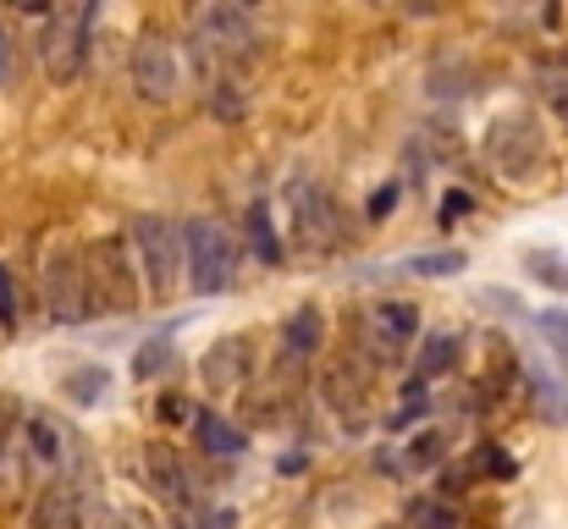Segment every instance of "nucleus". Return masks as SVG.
Here are the masks:
<instances>
[{
  "mask_svg": "<svg viewBox=\"0 0 568 529\" xmlns=\"http://www.w3.org/2000/svg\"><path fill=\"white\" fill-rule=\"evenodd\" d=\"M530 391H536V408L547 425H568V386L547 364H530Z\"/></svg>",
  "mask_w": 568,
  "mask_h": 529,
  "instance_id": "16",
  "label": "nucleus"
},
{
  "mask_svg": "<svg viewBox=\"0 0 568 529\" xmlns=\"http://www.w3.org/2000/svg\"><path fill=\"white\" fill-rule=\"evenodd\" d=\"M133 89L144 100H172L178 94V50L166 39H139L133 44Z\"/></svg>",
  "mask_w": 568,
  "mask_h": 529,
  "instance_id": "10",
  "label": "nucleus"
},
{
  "mask_svg": "<svg viewBox=\"0 0 568 529\" xmlns=\"http://www.w3.org/2000/svg\"><path fill=\"white\" fill-rule=\"evenodd\" d=\"M0 89H6V33H0Z\"/></svg>",
  "mask_w": 568,
  "mask_h": 529,
  "instance_id": "30",
  "label": "nucleus"
},
{
  "mask_svg": "<svg viewBox=\"0 0 568 529\" xmlns=\"http://www.w3.org/2000/svg\"><path fill=\"white\" fill-rule=\"evenodd\" d=\"M453 364H458V337L442 332V337H430V343L419 348V369H414V375H419V380H436V375H447Z\"/></svg>",
  "mask_w": 568,
  "mask_h": 529,
  "instance_id": "21",
  "label": "nucleus"
},
{
  "mask_svg": "<svg viewBox=\"0 0 568 529\" xmlns=\"http://www.w3.org/2000/svg\"><path fill=\"white\" fill-rule=\"evenodd\" d=\"M287 210H293V237L298 248L310 254H332L343 243V210H337V193L315 176H298L287 187Z\"/></svg>",
  "mask_w": 568,
  "mask_h": 529,
  "instance_id": "4",
  "label": "nucleus"
},
{
  "mask_svg": "<svg viewBox=\"0 0 568 529\" xmlns=\"http://www.w3.org/2000/svg\"><path fill=\"white\" fill-rule=\"evenodd\" d=\"M359 332H365V353L392 364L397 353L419 337V309H414V304H397V298H386V304H376V309L359 321Z\"/></svg>",
  "mask_w": 568,
  "mask_h": 529,
  "instance_id": "8",
  "label": "nucleus"
},
{
  "mask_svg": "<svg viewBox=\"0 0 568 529\" xmlns=\"http://www.w3.org/2000/svg\"><path fill=\"white\" fill-rule=\"evenodd\" d=\"M133 248H139V271H144L150 293L166 298L183 276V232L161 215H139L133 221Z\"/></svg>",
  "mask_w": 568,
  "mask_h": 529,
  "instance_id": "6",
  "label": "nucleus"
},
{
  "mask_svg": "<svg viewBox=\"0 0 568 529\" xmlns=\"http://www.w3.org/2000/svg\"><path fill=\"white\" fill-rule=\"evenodd\" d=\"M105 391H111V369H100V364H83V369H72V375H67V397H72V403H83V408H89V403H100Z\"/></svg>",
  "mask_w": 568,
  "mask_h": 529,
  "instance_id": "19",
  "label": "nucleus"
},
{
  "mask_svg": "<svg viewBox=\"0 0 568 529\" xmlns=\"http://www.w3.org/2000/svg\"><path fill=\"white\" fill-rule=\"evenodd\" d=\"M166 369H172V343H161V337L144 343L139 358H133V375H139V380H155V375H166Z\"/></svg>",
  "mask_w": 568,
  "mask_h": 529,
  "instance_id": "24",
  "label": "nucleus"
},
{
  "mask_svg": "<svg viewBox=\"0 0 568 529\" xmlns=\"http://www.w3.org/2000/svg\"><path fill=\"white\" fill-rule=\"evenodd\" d=\"M183 271H189V287L199 298L232 287L237 254H232V237H226L215 221H189V226H183Z\"/></svg>",
  "mask_w": 568,
  "mask_h": 529,
  "instance_id": "5",
  "label": "nucleus"
},
{
  "mask_svg": "<svg viewBox=\"0 0 568 529\" xmlns=\"http://www.w3.org/2000/svg\"><path fill=\"white\" fill-rule=\"evenodd\" d=\"M536 332H541V343L552 348V358L568 369V309H541V315H536Z\"/></svg>",
  "mask_w": 568,
  "mask_h": 529,
  "instance_id": "23",
  "label": "nucleus"
},
{
  "mask_svg": "<svg viewBox=\"0 0 568 529\" xmlns=\"http://www.w3.org/2000/svg\"><path fill=\"white\" fill-rule=\"evenodd\" d=\"M0 326H6V332L17 326V282H11L6 265H0Z\"/></svg>",
  "mask_w": 568,
  "mask_h": 529,
  "instance_id": "27",
  "label": "nucleus"
},
{
  "mask_svg": "<svg viewBox=\"0 0 568 529\" xmlns=\"http://www.w3.org/2000/svg\"><path fill=\"white\" fill-rule=\"evenodd\" d=\"M321 337H326V321H321L315 304H304V309L282 326V353H287V358H310V353H321Z\"/></svg>",
  "mask_w": 568,
  "mask_h": 529,
  "instance_id": "15",
  "label": "nucleus"
},
{
  "mask_svg": "<svg viewBox=\"0 0 568 529\" xmlns=\"http://www.w3.org/2000/svg\"><path fill=\"white\" fill-rule=\"evenodd\" d=\"M464 265H469L464 248H436V254H414V260H403L397 271H408V276H458Z\"/></svg>",
  "mask_w": 568,
  "mask_h": 529,
  "instance_id": "17",
  "label": "nucleus"
},
{
  "mask_svg": "<svg viewBox=\"0 0 568 529\" xmlns=\"http://www.w3.org/2000/svg\"><path fill=\"white\" fill-rule=\"evenodd\" d=\"M442 458H447V447H442L436 430H419V436L408 441V469H430V464H442Z\"/></svg>",
  "mask_w": 568,
  "mask_h": 529,
  "instance_id": "25",
  "label": "nucleus"
},
{
  "mask_svg": "<svg viewBox=\"0 0 568 529\" xmlns=\"http://www.w3.org/2000/svg\"><path fill=\"white\" fill-rule=\"evenodd\" d=\"M44 304H50V315H55V321H67V326H72V321H89V315H94L83 254H72V248L50 254V265H44Z\"/></svg>",
  "mask_w": 568,
  "mask_h": 529,
  "instance_id": "7",
  "label": "nucleus"
},
{
  "mask_svg": "<svg viewBox=\"0 0 568 529\" xmlns=\"http://www.w3.org/2000/svg\"><path fill=\"white\" fill-rule=\"evenodd\" d=\"M403 529H458V508L442 502V497H419V502L408 508Z\"/></svg>",
  "mask_w": 568,
  "mask_h": 529,
  "instance_id": "20",
  "label": "nucleus"
},
{
  "mask_svg": "<svg viewBox=\"0 0 568 529\" xmlns=\"http://www.w3.org/2000/svg\"><path fill=\"white\" fill-rule=\"evenodd\" d=\"M480 469H486V475H491V480H514V475H519V464H514V458H508V452H497V447H491V441H486V447H480Z\"/></svg>",
  "mask_w": 568,
  "mask_h": 529,
  "instance_id": "26",
  "label": "nucleus"
},
{
  "mask_svg": "<svg viewBox=\"0 0 568 529\" xmlns=\"http://www.w3.org/2000/svg\"><path fill=\"white\" fill-rule=\"evenodd\" d=\"M243 369H248V353L237 337H226V343H215V348L204 353V380H210V391H232L237 380H243Z\"/></svg>",
  "mask_w": 568,
  "mask_h": 529,
  "instance_id": "14",
  "label": "nucleus"
},
{
  "mask_svg": "<svg viewBox=\"0 0 568 529\" xmlns=\"http://www.w3.org/2000/svg\"><path fill=\"white\" fill-rule=\"evenodd\" d=\"M392 204H397V182H386V187H376V193H371V221L392 215Z\"/></svg>",
  "mask_w": 568,
  "mask_h": 529,
  "instance_id": "28",
  "label": "nucleus"
},
{
  "mask_svg": "<svg viewBox=\"0 0 568 529\" xmlns=\"http://www.w3.org/2000/svg\"><path fill=\"white\" fill-rule=\"evenodd\" d=\"M83 271H89V298H94V315H133L139 309V282H133V260L122 248V237H100L89 254H83Z\"/></svg>",
  "mask_w": 568,
  "mask_h": 529,
  "instance_id": "2",
  "label": "nucleus"
},
{
  "mask_svg": "<svg viewBox=\"0 0 568 529\" xmlns=\"http://www.w3.org/2000/svg\"><path fill=\"white\" fill-rule=\"evenodd\" d=\"M94 6H61V11H44V33H39V55H44V72L55 83H72L89 61V28H94Z\"/></svg>",
  "mask_w": 568,
  "mask_h": 529,
  "instance_id": "3",
  "label": "nucleus"
},
{
  "mask_svg": "<svg viewBox=\"0 0 568 529\" xmlns=\"http://www.w3.org/2000/svg\"><path fill=\"white\" fill-rule=\"evenodd\" d=\"M193 436H199V447H204L210 458H237V452L248 447V436H243L232 419H221L215 408H204V414L193 419Z\"/></svg>",
  "mask_w": 568,
  "mask_h": 529,
  "instance_id": "13",
  "label": "nucleus"
},
{
  "mask_svg": "<svg viewBox=\"0 0 568 529\" xmlns=\"http://www.w3.org/2000/svg\"><path fill=\"white\" fill-rule=\"evenodd\" d=\"M469 204H475L469 193H447V199H442V226H453V221H458V215H464Z\"/></svg>",
  "mask_w": 568,
  "mask_h": 529,
  "instance_id": "29",
  "label": "nucleus"
},
{
  "mask_svg": "<svg viewBox=\"0 0 568 529\" xmlns=\"http://www.w3.org/2000/svg\"><path fill=\"white\" fill-rule=\"evenodd\" d=\"M189 39H193V50H199V61H221V67L254 55V44H260L254 17H248L243 6H226V0H210V6L193 11Z\"/></svg>",
  "mask_w": 568,
  "mask_h": 529,
  "instance_id": "1",
  "label": "nucleus"
},
{
  "mask_svg": "<svg viewBox=\"0 0 568 529\" xmlns=\"http://www.w3.org/2000/svg\"><path fill=\"white\" fill-rule=\"evenodd\" d=\"M525 271H530L536 282H547L552 293H568V260L564 254H552V248H530V254H525Z\"/></svg>",
  "mask_w": 568,
  "mask_h": 529,
  "instance_id": "22",
  "label": "nucleus"
},
{
  "mask_svg": "<svg viewBox=\"0 0 568 529\" xmlns=\"http://www.w3.org/2000/svg\"><path fill=\"white\" fill-rule=\"evenodd\" d=\"M0 447H6V414H0Z\"/></svg>",
  "mask_w": 568,
  "mask_h": 529,
  "instance_id": "31",
  "label": "nucleus"
},
{
  "mask_svg": "<svg viewBox=\"0 0 568 529\" xmlns=\"http://www.w3.org/2000/svg\"><path fill=\"white\" fill-rule=\"evenodd\" d=\"M83 525H89V486L78 475L44 480V491L33 502V529H83Z\"/></svg>",
  "mask_w": 568,
  "mask_h": 529,
  "instance_id": "9",
  "label": "nucleus"
},
{
  "mask_svg": "<svg viewBox=\"0 0 568 529\" xmlns=\"http://www.w3.org/2000/svg\"><path fill=\"white\" fill-rule=\"evenodd\" d=\"M248 243H254L260 265H282V243H276V226H271L265 204H248Z\"/></svg>",
  "mask_w": 568,
  "mask_h": 529,
  "instance_id": "18",
  "label": "nucleus"
},
{
  "mask_svg": "<svg viewBox=\"0 0 568 529\" xmlns=\"http://www.w3.org/2000/svg\"><path fill=\"white\" fill-rule=\"evenodd\" d=\"M150 480H155V491H161L172 508H199V480H193V469L172 447H155V452H150Z\"/></svg>",
  "mask_w": 568,
  "mask_h": 529,
  "instance_id": "12",
  "label": "nucleus"
},
{
  "mask_svg": "<svg viewBox=\"0 0 568 529\" xmlns=\"http://www.w3.org/2000/svg\"><path fill=\"white\" fill-rule=\"evenodd\" d=\"M28 464H33L44 480L72 475V436H67L61 419H50V414H33V419H28Z\"/></svg>",
  "mask_w": 568,
  "mask_h": 529,
  "instance_id": "11",
  "label": "nucleus"
}]
</instances>
